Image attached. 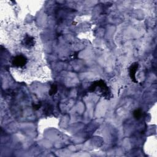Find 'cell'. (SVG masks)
<instances>
[{
    "label": "cell",
    "instance_id": "8",
    "mask_svg": "<svg viewBox=\"0 0 157 157\" xmlns=\"http://www.w3.org/2000/svg\"><path fill=\"white\" fill-rule=\"evenodd\" d=\"M32 106L34 111H37L42 107V103L41 102H39L38 103H33Z\"/></svg>",
    "mask_w": 157,
    "mask_h": 157
},
{
    "label": "cell",
    "instance_id": "3",
    "mask_svg": "<svg viewBox=\"0 0 157 157\" xmlns=\"http://www.w3.org/2000/svg\"><path fill=\"white\" fill-rule=\"evenodd\" d=\"M35 43H36L35 38L33 36L27 34L25 36L23 39L22 40V45L26 48H32L34 46Z\"/></svg>",
    "mask_w": 157,
    "mask_h": 157
},
{
    "label": "cell",
    "instance_id": "4",
    "mask_svg": "<svg viewBox=\"0 0 157 157\" xmlns=\"http://www.w3.org/2000/svg\"><path fill=\"white\" fill-rule=\"evenodd\" d=\"M138 67H139V63L137 62L133 63L129 67L130 77L131 78V81L134 83L137 82V81L136 80V73L137 70H138Z\"/></svg>",
    "mask_w": 157,
    "mask_h": 157
},
{
    "label": "cell",
    "instance_id": "5",
    "mask_svg": "<svg viewBox=\"0 0 157 157\" xmlns=\"http://www.w3.org/2000/svg\"><path fill=\"white\" fill-rule=\"evenodd\" d=\"M133 116L136 120H139L143 116V111L141 109H137L133 111Z\"/></svg>",
    "mask_w": 157,
    "mask_h": 157
},
{
    "label": "cell",
    "instance_id": "7",
    "mask_svg": "<svg viewBox=\"0 0 157 157\" xmlns=\"http://www.w3.org/2000/svg\"><path fill=\"white\" fill-rule=\"evenodd\" d=\"M58 91V87H57V85L56 84H52L51 85V89L50 90H49L48 92V95L50 96H53V95H55L56 92Z\"/></svg>",
    "mask_w": 157,
    "mask_h": 157
},
{
    "label": "cell",
    "instance_id": "1",
    "mask_svg": "<svg viewBox=\"0 0 157 157\" xmlns=\"http://www.w3.org/2000/svg\"><path fill=\"white\" fill-rule=\"evenodd\" d=\"M96 87L100 88H99L100 92V95L101 96L105 98L107 100H109L112 97L111 92L104 81L100 80L93 82L92 85L90 86V87L88 88V91L92 93L95 92Z\"/></svg>",
    "mask_w": 157,
    "mask_h": 157
},
{
    "label": "cell",
    "instance_id": "6",
    "mask_svg": "<svg viewBox=\"0 0 157 157\" xmlns=\"http://www.w3.org/2000/svg\"><path fill=\"white\" fill-rule=\"evenodd\" d=\"M53 112V107L51 104H47L44 109V114L45 115H50Z\"/></svg>",
    "mask_w": 157,
    "mask_h": 157
},
{
    "label": "cell",
    "instance_id": "2",
    "mask_svg": "<svg viewBox=\"0 0 157 157\" xmlns=\"http://www.w3.org/2000/svg\"><path fill=\"white\" fill-rule=\"evenodd\" d=\"M28 62L27 58L23 55H18L14 57L12 60V65L15 67H22Z\"/></svg>",
    "mask_w": 157,
    "mask_h": 157
}]
</instances>
